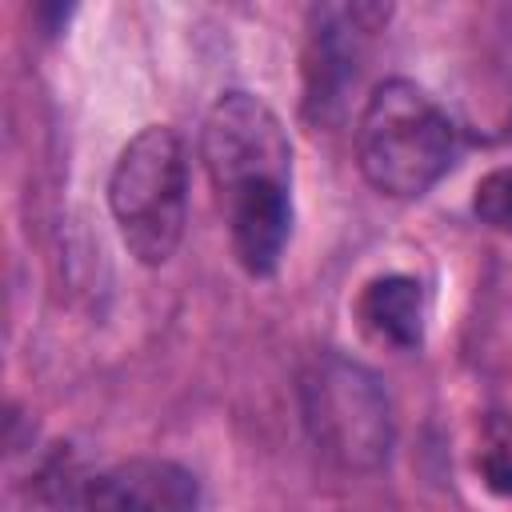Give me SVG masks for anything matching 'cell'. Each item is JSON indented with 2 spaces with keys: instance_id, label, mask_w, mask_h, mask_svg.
Segmentation results:
<instances>
[{
  "instance_id": "1",
  "label": "cell",
  "mask_w": 512,
  "mask_h": 512,
  "mask_svg": "<svg viewBox=\"0 0 512 512\" xmlns=\"http://www.w3.org/2000/svg\"><path fill=\"white\" fill-rule=\"evenodd\" d=\"M460 156L456 120L416 80H380L356 120V160L364 180L396 200L424 196Z\"/></svg>"
},
{
  "instance_id": "2",
  "label": "cell",
  "mask_w": 512,
  "mask_h": 512,
  "mask_svg": "<svg viewBox=\"0 0 512 512\" xmlns=\"http://www.w3.org/2000/svg\"><path fill=\"white\" fill-rule=\"evenodd\" d=\"M296 396L304 432L328 464L344 472H376L388 464L396 412L384 380L368 364L344 352H320L304 364Z\"/></svg>"
},
{
  "instance_id": "3",
  "label": "cell",
  "mask_w": 512,
  "mask_h": 512,
  "mask_svg": "<svg viewBox=\"0 0 512 512\" xmlns=\"http://www.w3.org/2000/svg\"><path fill=\"white\" fill-rule=\"evenodd\" d=\"M108 208L140 264L156 268L176 256L188 224V152L176 128L148 124L120 148L108 176Z\"/></svg>"
},
{
  "instance_id": "4",
  "label": "cell",
  "mask_w": 512,
  "mask_h": 512,
  "mask_svg": "<svg viewBox=\"0 0 512 512\" xmlns=\"http://www.w3.org/2000/svg\"><path fill=\"white\" fill-rule=\"evenodd\" d=\"M200 156L220 200L256 184L292 188V140L280 116L252 92H224L208 108Z\"/></svg>"
},
{
  "instance_id": "5",
  "label": "cell",
  "mask_w": 512,
  "mask_h": 512,
  "mask_svg": "<svg viewBox=\"0 0 512 512\" xmlns=\"http://www.w3.org/2000/svg\"><path fill=\"white\" fill-rule=\"evenodd\" d=\"M392 8L356 0V4H316L308 8L304 36V116L312 124H328L340 116L348 88L376 40L384 32Z\"/></svg>"
},
{
  "instance_id": "6",
  "label": "cell",
  "mask_w": 512,
  "mask_h": 512,
  "mask_svg": "<svg viewBox=\"0 0 512 512\" xmlns=\"http://www.w3.org/2000/svg\"><path fill=\"white\" fill-rule=\"evenodd\" d=\"M76 512H200V484L176 460L136 456L92 476Z\"/></svg>"
},
{
  "instance_id": "7",
  "label": "cell",
  "mask_w": 512,
  "mask_h": 512,
  "mask_svg": "<svg viewBox=\"0 0 512 512\" xmlns=\"http://www.w3.org/2000/svg\"><path fill=\"white\" fill-rule=\"evenodd\" d=\"M228 216L232 252L252 276H272L292 236V188L256 184L220 200Z\"/></svg>"
},
{
  "instance_id": "8",
  "label": "cell",
  "mask_w": 512,
  "mask_h": 512,
  "mask_svg": "<svg viewBox=\"0 0 512 512\" xmlns=\"http://www.w3.org/2000/svg\"><path fill=\"white\" fill-rule=\"evenodd\" d=\"M424 284L404 272L376 276L360 292V320L376 340H388L396 348H416L424 340Z\"/></svg>"
},
{
  "instance_id": "9",
  "label": "cell",
  "mask_w": 512,
  "mask_h": 512,
  "mask_svg": "<svg viewBox=\"0 0 512 512\" xmlns=\"http://www.w3.org/2000/svg\"><path fill=\"white\" fill-rule=\"evenodd\" d=\"M476 472L488 492L512 500V416H492L480 436Z\"/></svg>"
},
{
  "instance_id": "10",
  "label": "cell",
  "mask_w": 512,
  "mask_h": 512,
  "mask_svg": "<svg viewBox=\"0 0 512 512\" xmlns=\"http://www.w3.org/2000/svg\"><path fill=\"white\" fill-rule=\"evenodd\" d=\"M472 208H476V216H480L488 228L512 232V168H492V172H484L480 184H476Z\"/></svg>"
}]
</instances>
